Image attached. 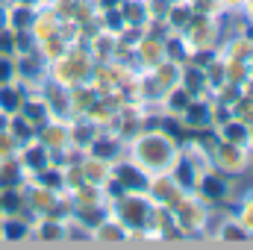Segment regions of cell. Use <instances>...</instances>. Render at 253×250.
Instances as JSON below:
<instances>
[{
    "instance_id": "cell-1",
    "label": "cell",
    "mask_w": 253,
    "mask_h": 250,
    "mask_svg": "<svg viewBox=\"0 0 253 250\" xmlns=\"http://www.w3.org/2000/svg\"><path fill=\"white\" fill-rule=\"evenodd\" d=\"M121 177H124L129 186H141V180H138V174H135V171H121Z\"/></svg>"
},
{
    "instance_id": "cell-2",
    "label": "cell",
    "mask_w": 253,
    "mask_h": 250,
    "mask_svg": "<svg viewBox=\"0 0 253 250\" xmlns=\"http://www.w3.org/2000/svg\"><path fill=\"white\" fill-rule=\"evenodd\" d=\"M206 191H209V194H218V191H221V186H218L215 180H209V183H206Z\"/></svg>"
},
{
    "instance_id": "cell-3",
    "label": "cell",
    "mask_w": 253,
    "mask_h": 250,
    "mask_svg": "<svg viewBox=\"0 0 253 250\" xmlns=\"http://www.w3.org/2000/svg\"><path fill=\"white\" fill-rule=\"evenodd\" d=\"M3 103H6V106H12V103H15V94H9V91H6V94H3Z\"/></svg>"
},
{
    "instance_id": "cell-4",
    "label": "cell",
    "mask_w": 253,
    "mask_h": 250,
    "mask_svg": "<svg viewBox=\"0 0 253 250\" xmlns=\"http://www.w3.org/2000/svg\"><path fill=\"white\" fill-rule=\"evenodd\" d=\"M6 71H9V68H6V65H0V77H6Z\"/></svg>"
}]
</instances>
